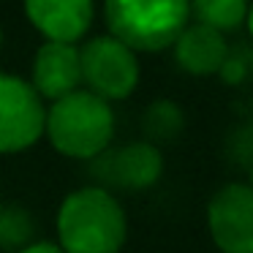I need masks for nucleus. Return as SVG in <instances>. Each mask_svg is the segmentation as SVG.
<instances>
[{
  "mask_svg": "<svg viewBox=\"0 0 253 253\" xmlns=\"http://www.w3.org/2000/svg\"><path fill=\"white\" fill-rule=\"evenodd\" d=\"M126 234V210L106 188H79L63 199L57 245L66 253H120Z\"/></svg>",
  "mask_w": 253,
  "mask_h": 253,
  "instance_id": "obj_1",
  "label": "nucleus"
},
{
  "mask_svg": "<svg viewBox=\"0 0 253 253\" xmlns=\"http://www.w3.org/2000/svg\"><path fill=\"white\" fill-rule=\"evenodd\" d=\"M44 133L52 147L68 158L93 161L112 144L115 136V115L109 104L87 90L66 95L46 109Z\"/></svg>",
  "mask_w": 253,
  "mask_h": 253,
  "instance_id": "obj_2",
  "label": "nucleus"
},
{
  "mask_svg": "<svg viewBox=\"0 0 253 253\" xmlns=\"http://www.w3.org/2000/svg\"><path fill=\"white\" fill-rule=\"evenodd\" d=\"M109 36L136 52H161L188 25L191 6L182 0H112L104 6Z\"/></svg>",
  "mask_w": 253,
  "mask_h": 253,
  "instance_id": "obj_3",
  "label": "nucleus"
},
{
  "mask_svg": "<svg viewBox=\"0 0 253 253\" xmlns=\"http://www.w3.org/2000/svg\"><path fill=\"white\" fill-rule=\"evenodd\" d=\"M79 74L101 101L128 98L139 84L136 55L112 36H95L79 49Z\"/></svg>",
  "mask_w": 253,
  "mask_h": 253,
  "instance_id": "obj_4",
  "label": "nucleus"
},
{
  "mask_svg": "<svg viewBox=\"0 0 253 253\" xmlns=\"http://www.w3.org/2000/svg\"><path fill=\"white\" fill-rule=\"evenodd\" d=\"M46 109L30 82L0 74V153L33 147L44 133Z\"/></svg>",
  "mask_w": 253,
  "mask_h": 253,
  "instance_id": "obj_5",
  "label": "nucleus"
},
{
  "mask_svg": "<svg viewBox=\"0 0 253 253\" xmlns=\"http://www.w3.org/2000/svg\"><path fill=\"white\" fill-rule=\"evenodd\" d=\"M212 242L223 253H253V191L245 182L223 185L207 207Z\"/></svg>",
  "mask_w": 253,
  "mask_h": 253,
  "instance_id": "obj_6",
  "label": "nucleus"
},
{
  "mask_svg": "<svg viewBox=\"0 0 253 253\" xmlns=\"http://www.w3.org/2000/svg\"><path fill=\"white\" fill-rule=\"evenodd\" d=\"M164 171V155L150 142H128L120 147H106L93 158V177L126 191H144L155 185Z\"/></svg>",
  "mask_w": 253,
  "mask_h": 253,
  "instance_id": "obj_7",
  "label": "nucleus"
},
{
  "mask_svg": "<svg viewBox=\"0 0 253 253\" xmlns=\"http://www.w3.org/2000/svg\"><path fill=\"white\" fill-rule=\"evenodd\" d=\"M30 25L49 44H77L93 25L95 6L90 0H30L25 6Z\"/></svg>",
  "mask_w": 253,
  "mask_h": 253,
  "instance_id": "obj_8",
  "label": "nucleus"
},
{
  "mask_svg": "<svg viewBox=\"0 0 253 253\" xmlns=\"http://www.w3.org/2000/svg\"><path fill=\"white\" fill-rule=\"evenodd\" d=\"M82 74H79V49L71 44H41L33 57V82L30 87L41 98L60 101L77 93Z\"/></svg>",
  "mask_w": 253,
  "mask_h": 253,
  "instance_id": "obj_9",
  "label": "nucleus"
},
{
  "mask_svg": "<svg viewBox=\"0 0 253 253\" xmlns=\"http://www.w3.org/2000/svg\"><path fill=\"white\" fill-rule=\"evenodd\" d=\"M226 52H229L226 39L202 22L185 25L174 41V57L180 68L188 74H196V77L218 74L226 60Z\"/></svg>",
  "mask_w": 253,
  "mask_h": 253,
  "instance_id": "obj_10",
  "label": "nucleus"
},
{
  "mask_svg": "<svg viewBox=\"0 0 253 253\" xmlns=\"http://www.w3.org/2000/svg\"><path fill=\"white\" fill-rule=\"evenodd\" d=\"M191 14L207 28L218 30L220 36L237 30L248 17V3L245 0H199L191 6Z\"/></svg>",
  "mask_w": 253,
  "mask_h": 253,
  "instance_id": "obj_11",
  "label": "nucleus"
},
{
  "mask_svg": "<svg viewBox=\"0 0 253 253\" xmlns=\"http://www.w3.org/2000/svg\"><path fill=\"white\" fill-rule=\"evenodd\" d=\"M142 126L153 142H171V139L180 136L182 126H185V115L174 101H155L144 112Z\"/></svg>",
  "mask_w": 253,
  "mask_h": 253,
  "instance_id": "obj_12",
  "label": "nucleus"
},
{
  "mask_svg": "<svg viewBox=\"0 0 253 253\" xmlns=\"http://www.w3.org/2000/svg\"><path fill=\"white\" fill-rule=\"evenodd\" d=\"M36 226L33 215L19 204L0 207V248L3 251H22L33 242Z\"/></svg>",
  "mask_w": 253,
  "mask_h": 253,
  "instance_id": "obj_13",
  "label": "nucleus"
},
{
  "mask_svg": "<svg viewBox=\"0 0 253 253\" xmlns=\"http://www.w3.org/2000/svg\"><path fill=\"white\" fill-rule=\"evenodd\" d=\"M251 68H253V52L245 41H240V44L229 46L226 60H223V66H220L218 74L226 84H242L251 77Z\"/></svg>",
  "mask_w": 253,
  "mask_h": 253,
  "instance_id": "obj_14",
  "label": "nucleus"
},
{
  "mask_svg": "<svg viewBox=\"0 0 253 253\" xmlns=\"http://www.w3.org/2000/svg\"><path fill=\"white\" fill-rule=\"evenodd\" d=\"M19 253H66L57 242H30L28 248H22Z\"/></svg>",
  "mask_w": 253,
  "mask_h": 253,
  "instance_id": "obj_15",
  "label": "nucleus"
},
{
  "mask_svg": "<svg viewBox=\"0 0 253 253\" xmlns=\"http://www.w3.org/2000/svg\"><path fill=\"white\" fill-rule=\"evenodd\" d=\"M0 44H3V30H0Z\"/></svg>",
  "mask_w": 253,
  "mask_h": 253,
  "instance_id": "obj_16",
  "label": "nucleus"
}]
</instances>
